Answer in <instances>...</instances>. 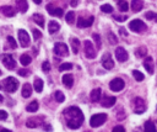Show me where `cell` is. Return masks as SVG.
Masks as SVG:
<instances>
[{"instance_id": "6da1fadb", "label": "cell", "mask_w": 157, "mask_h": 132, "mask_svg": "<svg viewBox=\"0 0 157 132\" xmlns=\"http://www.w3.org/2000/svg\"><path fill=\"white\" fill-rule=\"evenodd\" d=\"M64 115H65L67 121H68V127L71 130L79 128L84 122V115L79 108H75V106L69 108L65 110Z\"/></svg>"}, {"instance_id": "7a4b0ae2", "label": "cell", "mask_w": 157, "mask_h": 132, "mask_svg": "<svg viewBox=\"0 0 157 132\" xmlns=\"http://www.w3.org/2000/svg\"><path fill=\"white\" fill-rule=\"evenodd\" d=\"M107 114H96V115H93L90 120V125L91 127H100L102 126L106 121H107Z\"/></svg>"}, {"instance_id": "3957f363", "label": "cell", "mask_w": 157, "mask_h": 132, "mask_svg": "<svg viewBox=\"0 0 157 132\" xmlns=\"http://www.w3.org/2000/svg\"><path fill=\"white\" fill-rule=\"evenodd\" d=\"M133 109L135 114H144L146 110V104L141 97H135L133 100Z\"/></svg>"}, {"instance_id": "277c9868", "label": "cell", "mask_w": 157, "mask_h": 132, "mask_svg": "<svg viewBox=\"0 0 157 132\" xmlns=\"http://www.w3.org/2000/svg\"><path fill=\"white\" fill-rule=\"evenodd\" d=\"M84 50H85V56L90 59H93V58H96V50L93 48V45L91 41L86 40L84 42Z\"/></svg>"}, {"instance_id": "5b68a950", "label": "cell", "mask_w": 157, "mask_h": 132, "mask_svg": "<svg viewBox=\"0 0 157 132\" xmlns=\"http://www.w3.org/2000/svg\"><path fill=\"white\" fill-rule=\"evenodd\" d=\"M4 83H5V90L9 91V93H14V91H16L17 88H19V82H17V79H15L14 77L6 78Z\"/></svg>"}, {"instance_id": "8992f818", "label": "cell", "mask_w": 157, "mask_h": 132, "mask_svg": "<svg viewBox=\"0 0 157 132\" xmlns=\"http://www.w3.org/2000/svg\"><path fill=\"white\" fill-rule=\"evenodd\" d=\"M129 28L131 30V31H134V32H142V31H145L146 30V25L141 21V20H133V21H130V24H129Z\"/></svg>"}, {"instance_id": "52a82bcc", "label": "cell", "mask_w": 157, "mask_h": 132, "mask_svg": "<svg viewBox=\"0 0 157 132\" xmlns=\"http://www.w3.org/2000/svg\"><path fill=\"white\" fill-rule=\"evenodd\" d=\"M54 52H55V54H58L60 57H67L69 54V48L65 43H55Z\"/></svg>"}, {"instance_id": "ba28073f", "label": "cell", "mask_w": 157, "mask_h": 132, "mask_svg": "<svg viewBox=\"0 0 157 132\" xmlns=\"http://www.w3.org/2000/svg\"><path fill=\"white\" fill-rule=\"evenodd\" d=\"M124 86H125V83H124V80L120 79V78H115V79H113V80L109 83V88H111V90H113V91H120V90L124 89Z\"/></svg>"}, {"instance_id": "9c48e42d", "label": "cell", "mask_w": 157, "mask_h": 132, "mask_svg": "<svg viewBox=\"0 0 157 132\" xmlns=\"http://www.w3.org/2000/svg\"><path fill=\"white\" fill-rule=\"evenodd\" d=\"M2 61H3L4 65H5L8 69H14V68L16 67V62H15V59L12 58L11 54H5V56H3V57H2Z\"/></svg>"}, {"instance_id": "30bf717a", "label": "cell", "mask_w": 157, "mask_h": 132, "mask_svg": "<svg viewBox=\"0 0 157 132\" xmlns=\"http://www.w3.org/2000/svg\"><path fill=\"white\" fill-rule=\"evenodd\" d=\"M19 40L22 47H28L29 46V36L25 30H19Z\"/></svg>"}, {"instance_id": "8fae6325", "label": "cell", "mask_w": 157, "mask_h": 132, "mask_svg": "<svg viewBox=\"0 0 157 132\" xmlns=\"http://www.w3.org/2000/svg\"><path fill=\"white\" fill-rule=\"evenodd\" d=\"M102 65L106 69H112L114 67V62L112 59L111 53H104L103 54V57H102Z\"/></svg>"}, {"instance_id": "7c38bea8", "label": "cell", "mask_w": 157, "mask_h": 132, "mask_svg": "<svg viewBox=\"0 0 157 132\" xmlns=\"http://www.w3.org/2000/svg\"><path fill=\"white\" fill-rule=\"evenodd\" d=\"M115 57L118 59V62H125V61H128V52L125 51L123 47H118L115 50Z\"/></svg>"}, {"instance_id": "4fadbf2b", "label": "cell", "mask_w": 157, "mask_h": 132, "mask_svg": "<svg viewBox=\"0 0 157 132\" xmlns=\"http://www.w3.org/2000/svg\"><path fill=\"white\" fill-rule=\"evenodd\" d=\"M144 67L147 71V73L153 74V72H155V63H153L152 57H146V59L144 61Z\"/></svg>"}, {"instance_id": "5bb4252c", "label": "cell", "mask_w": 157, "mask_h": 132, "mask_svg": "<svg viewBox=\"0 0 157 132\" xmlns=\"http://www.w3.org/2000/svg\"><path fill=\"white\" fill-rule=\"evenodd\" d=\"M93 16H90L88 19H84V17H79V20H77V26L79 27H81V28H85V27H90L91 25H92V22H93Z\"/></svg>"}, {"instance_id": "9a60e30c", "label": "cell", "mask_w": 157, "mask_h": 132, "mask_svg": "<svg viewBox=\"0 0 157 132\" xmlns=\"http://www.w3.org/2000/svg\"><path fill=\"white\" fill-rule=\"evenodd\" d=\"M0 11H2L5 16H8V17H12V16H15V14H16V10L12 8V6H9V5H6V6H2L0 8Z\"/></svg>"}, {"instance_id": "2e32d148", "label": "cell", "mask_w": 157, "mask_h": 132, "mask_svg": "<svg viewBox=\"0 0 157 132\" xmlns=\"http://www.w3.org/2000/svg\"><path fill=\"white\" fill-rule=\"evenodd\" d=\"M47 10L50 15H54V16H58V17H61L63 16V10L60 8H54L52 4L47 5Z\"/></svg>"}, {"instance_id": "e0dca14e", "label": "cell", "mask_w": 157, "mask_h": 132, "mask_svg": "<svg viewBox=\"0 0 157 132\" xmlns=\"http://www.w3.org/2000/svg\"><path fill=\"white\" fill-rule=\"evenodd\" d=\"M117 101V99L114 96H106L102 100V106L103 108H112Z\"/></svg>"}, {"instance_id": "ac0fdd59", "label": "cell", "mask_w": 157, "mask_h": 132, "mask_svg": "<svg viewBox=\"0 0 157 132\" xmlns=\"http://www.w3.org/2000/svg\"><path fill=\"white\" fill-rule=\"evenodd\" d=\"M101 94H102L101 89H93V90L91 91V94H90V99H91V101L97 103V101L100 100V99H101Z\"/></svg>"}, {"instance_id": "d6986e66", "label": "cell", "mask_w": 157, "mask_h": 132, "mask_svg": "<svg viewBox=\"0 0 157 132\" xmlns=\"http://www.w3.org/2000/svg\"><path fill=\"white\" fill-rule=\"evenodd\" d=\"M16 8L20 13H26L28 10V4L26 0H17L16 2Z\"/></svg>"}, {"instance_id": "ffe728a7", "label": "cell", "mask_w": 157, "mask_h": 132, "mask_svg": "<svg viewBox=\"0 0 157 132\" xmlns=\"http://www.w3.org/2000/svg\"><path fill=\"white\" fill-rule=\"evenodd\" d=\"M142 8H144L142 0H133V2H131V10L134 13H138V11L142 10Z\"/></svg>"}, {"instance_id": "44dd1931", "label": "cell", "mask_w": 157, "mask_h": 132, "mask_svg": "<svg viewBox=\"0 0 157 132\" xmlns=\"http://www.w3.org/2000/svg\"><path fill=\"white\" fill-rule=\"evenodd\" d=\"M63 83H64V85L67 88H71L74 84V77L71 74H65L63 77Z\"/></svg>"}, {"instance_id": "7402d4cb", "label": "cell", "mask_w": 157, "mask_h": 132, "mask_svg": "<svg viewBox=\"0 0 157 132\" xmlns=\"http://www.w3.org/2000/svg\"><path fill=\"white\" fill-rule=\"evenodd\" d=\"M31 94H32V86L29 84H25L22 86V96L23 97H29Z\"/></svg>"}, {"instance_id": "603a6c76", "label": "cell", "mask_w": 157, "mask_h": 132, "mask_svg": "<svg viewBox=\"0 0 157 132\" xmlns=\"http://www.w3.org/2000/svg\"><path fill=\"white\" fill-rule=\"evenodd\" d=\"M59 28H60V26H59V24H58L56 21H50V22H49L48 31L50 32V34H55L56 31H59Z\"/></svg>"}, {"instance_id": "cb8c5ba5", "label": "cell", "mask_w": 157, "mask_h": 132, "mask_svg": "<svg viewBox=\"0 0 157 132\" xmlns=\"http://www.w3.org/2000/svg\"><path fill=\"white\" fill-rule=\"evenodd\" d=\"M38 108H39V105H38V101H32V103H29L28 105H27V111L28 112H36L37 110H38Z\"/></svg>"}, {"instance_id": "d4e9b609", "label": "cell", "mask_w": 157, "mask_h": 132, "mask_svg": "<svg viewBox=\"0 0 157 132\" xmlns=\"http://www.w3.org/2000/svg\"><path fill=\"white\" fill-rule=\"evenodd\" d=\"M135 56L138 58H142V57H146L147 56V48L146 47H139L136 51H135Z\"/></svg>"}, {"instance_id": "484cf974", "label": "cell", "mask_w": 157, "mask_h": 132, "mask_svg": "<svg viewBox=\"0 0 157 132\" xmlns=\"http://www.w3.org/2000/svg\"><path fill=\"white\" fill-rule=\"evenodd\" d=\"M33 20L36 24H38L41 27H44V16L41 14H35L33 15Z\"/></svg>"}, {"instance_id": "4316f807", "label": "cell", "mask_w": 157, "mask_h": 132, "mask_svg": "<svg viewBox=\"0 0 157 132\" xmlns=\"http://www.w3.org/2000/svg\"><path fill=\"white\" fill-rule=\"evenodd\" d=\"M117 3H118V6H119L120 11H123V13H127L128 11L129 5H128V3L125 2V0H117Z\"/></svg>"}, {"instance_id": "83f0119b", "label": "cell", "mask_w": 157, "mask_h": 132, "mask_svg": "<svg viewBox=\"0 0 157 132\" xmlns=\"http://www.w3.org/2000/svg\"><path fill=\"white\" fill-rule=\"evenodd\" d=\"M144 128H145V132H156V127L152 121H146Z\"/></svg>"}, {"instance_id": "f1b7e54d", "label": "cell", "mask_w": 157, "mask_h": 132, "mask_svg": "<svg viewBox=\"0 0 157 132\" xmlns=\"http://www.w3.org/2000/svg\"><path fill=\"white\" fill-rule=\"evenodd\" d=\"M107 38H108V42L111 45H117L118 43V38H117V36L113 34L112 31H109L108 34H107Z\"/></svg>"}, {"instance_id": "f546056e", "label": "cell", "mask_w": 157, "mask_h": 132, "mask_svg": "<svg viewBox=\"0 0 157 132\" xmlns=\"http://www.w3.org/2000/svg\"><path fill=\"white\" fill-rule=\"evenodd\" d=\"M35 90H36L37 93H41V91L43 90V80H42V79L37 78V79L35 80Z\"/></svg>"}, {"instance_id": "4dcf8cb0", "label": "cell", "mask_w": 157, "mask_h": 132, "mask_svg": "<svg viewBox=\"0 0 157 132\" xmlns=\"http://www.w3.org/2000/svg\"><path fill=\"white\" fill-rule=\"evenodd\" d=\"M31 61H32V59H31V57L28 54H22L20 57V62H21L22 65H28L31 63Z\"/></svg>"}, {"instance_id": "1f68e13d", "label": "cell", "mask_w": 157, "mask_h": 132, "mask_svg": "<svg viewBox=\"0 0 157 132\" xmlns=\"http://www.w3.org/2000/svg\"><path fill=\"white\" fill-rule=\"evenodd\" d=\"M71 47H73V52L77 53L79 52V47H80V41L77 38H73L71 40Z\"/></svg>"}, {"instance_id": "d6a6232c", "label": "cell", "mask_w": 157, "mask_h": 132, "mask_svg": "<svg viewBox=\"0 0 157 132\" xmlns=\"http://www.w3.org/2000/svg\"><path fill=\"white\" fill-rule=\"evenodd\" d=\"M39 123L37 122V120H35V119H29L27 122H26V126L27 127H29V128H35V127H37Z\"/></svg>"}, {"instance_id": "836d02e7", "label": "cell", "mask_w": 157, "mask_h": 132, "mask_svg": "<svg viewBox=\"0 0 157 132\" xmlns=\"http://www.w3.org/2000/svg\"><path fill=\"white\" fill-rule=\"evenodd\" d=\"M55 100L58 103H64V100H65L64 94H63L61 91H55Z\"/></svg>"}, {"instance_id": "e575fe53", "label": "cell", "mask_w": 157, "mask_h": 132, "mask_svg": "<svg viewBox=\"0 0 157 132\" xmlns=\"http://www.w3.org/2000/svg\"><path fill=\"white\" fill-rule=\"evenodd\" d=\"M71 68H73V64L71 63H63V64H60L59 71L60 72H64V71H69Z\"/></svg>"}, {"instance_id": "d590c367", "label": "cell", "mask_w": 157, "mask_h": 132, "mask_svg": "<svg viewBox=\"0 0 157 132\" xmlns=\"http://www.w3.org/2000/svg\"><path fill=\"white\" fill-rule=\"evenodd\" d=\"M92 37H93V40H95V42H96V47L100 50V48L102 47V42H101V37H100V35H98V34H93V35H92Z\"/></svg>"}, {"instance_id": "8d00e7d4", "label": "cell", "mask_w": 157, "mask_h": 132, "mask_svg": "<svg viewBox=\"0 0 157 132\" xmlns=\"http://www.w3.org/2000/svg\"><path fill=\"white\" fill-rule=\"evenodd\" d=\"M65 20H67V22H68V24H73V22H74V20H75V13L69 11V13L67 14V16H65Z\"/></svg>"}, {"instance_id": "74e56055", "label": "cell", "mask_w": 157, "mask_h": 132, "mask_svg": "<svg viewBox=\"0 0 157 132\" xmlns=\"http://www.w3.org/2000/svg\"><path fill=\"white\" fill-rule=\"evenodd\" d=\"M133 75H134V78H135V80H138V82H142L144 80V74L141 73V72H139V71H134L133 72Z\"/></svg>"}, {"instance_id": "f35d334b", "label": "cell", "mask_w": 157, "mask_h": 132, "mask_svg": "<svg viewBox=\"0 0 157 132\" xmlns=\"http://www.w3.org/2000/svg\"><path fill=\"white\" fill-rule=\"evenodd\" d=\"M101 10H102L103 13H107V14H108V13H112V11H113V8H112L111 5H108V4H104V5L101 6Z\"/></svg>"}, {"instance_id": "ab89813d", "label": "cell", "mask_w": 157, "mask_h": 132, "mask_svg": "<svg viewBox=\"0 0 157 132\" xmlns=\"http://www.w3.org/2000/svg\"><path fill=\"white\" fill-rule=\"evenodd\" d=\"M8 41H9V43H10V47H11V48H16V47H17V45H16V41L14 40V37L9 36V37H8Z\"/></svg>"}, {"instance_id": "60d3db41", "label": "cell", "mask_w": 157, "mask_h": 132, "mask_svg": "<svg viewBox=\"0 0 157 132\" xmlns=\"http://www.w3.org/2000/svg\"><path fill=\"white\" fill-rule=\"evenodd\" d=\"M42 69H43V72H49V71H50V64H49V62H43Z\"/></svg>"}, {"instance_id": "b9f144b4", "label": "cell", "mask_w": 157, "mask_h": 132, "mask_svg": "<svg viewBox=\"0 0 157 132\" xmlns=\"http://www.w3.org/2000/svg\"><path fill=\"white\" fill-rule=\"evenodd\" d=\"M19 74L21 77H28L29 75V71H27V69H20L19 71Z\"/></svg>"}, {"instance_id": "7bdbcfd3", "label": "cell", "mask_w": 157, "mask_h": 132, "mask_svg": "<svg viewBox=\"0 0 157 132\" xmlns=\"http://www.w3.org/2000/svg\"><path fill=\"white\" fill-rule=\"evenodd\" d=\"M113 17H114L115 20H118V21H125V20L128 19V16H127V15H123V16H119V15H114Z\"/></svg>"}, {"instance_id": "ee69618b", "label": "cell", "mask_w": 157, "mask_h": 132, "mask_svg": "<svg viewBox=\"0 0 157 132\" xmlns=\"http://www.w3.org/2000/svg\"><path fill=\"white\" fill-rule=\"evenodd\" d=\"M8 119V112L5 110H0V120H6Z\"/></svg>"}, {"instance_id": "f6af8a7d", "label": "cell", "mask_w": 157, "mask_h": 132, "mask_svg": "<svg viewBox=\"0 0 157 132\" xmlns=\"http://www.w3.org/2000/svg\"><path fill=\"white\" fill-rule=\"evenodd\" d=\"M33 37H35V40H38V38L42 37V34L38 30H33Z\"/></svg>"}, {"instance_id": "bcb514c9", "label": "cell", "mask_w": 157, "mask_h": 132, "mask_svg": "<svg viewBox=\"0 0 157 132\" xmlns=\"http://www.w3.org/2000/svg\"><path fill=\"white\" fill-rule=\"evenodd\" d=\"M146 19L147 20H152V19H155V16H156V14L155 13H152V11H148V13H146Z\"/></svg>"}, {"instance_id": "7dc6e473", "label": "cell", "mask_w": 157, "mask_h": 132, "mask_svg": "<svg viewBox=\"0 0 157 132\" xmlns=\"http://www.w3.org/2000/svg\"><path fill=\"white\" fill-rule=\"evenodd\" d=\"M112 132H125V130H124L123 126H115V127L113 128Z\"/></svg>"}, {"instance_id": "c3c4849f", "label": "cell", "mask_w": 157, "mask_h": 132, "mask_svg": "<svg viewBox=\"0 0 157 132\" xmlns=\"http://www.w3.org/2000/svg\"><path fill=\"white\" fill-rule=\"evenodd\" d=\"M77 5V2L76 0H71V6H76Z\"/></svg>"}, {"instance_id": "681fc988", "label": "cell", "mask_w": 157, "mask_h": 132, "mask_svg": "<svg viewBox=\"0 0 157 132\" xmlns=\"http://www.w3.org/2000/svg\"><path fill=\"white\" fill-rule=\"evenodd\" d=\"M120 32H121L123 36H127V34H125V30H124V28H120Z\"/></svg>"}, {"instance_id": "f907efd6", "label": "cell", "mask_w": 157, "mask_h": 132, "mask_svg": "<svg viewBox=\"0 0 157 132\" xmlns=\"http://www.w3.org/2000/svg\"><path fill=\"white\" fill-rule=\"evenodd\" d=\"M33 2H35V4H41L42 0H33Z\"/></svg>"}, {"instance_id": "816d5d0a", "label": "cell", "mask_w": 157, "mask_h": 132, "mask_svg": "<svg viewBox=\"0 0 157 132\" xmlns=\"http://www.w3.org/2000/svg\"><path fill=\"white\" fill-rule=\"evenodd\" d=\"M46 130H47V131H50V130H52V127H50V126H48V125H47V126H46Z\"/></svg>"}, {"instance_id": "f5cc1de1", "label": "cell", "mask_w": 157, "mask_h": 132, "mask_svg": "<svg viewBox=\"0 0 157 132\" xmlns=\"http://www.w3.org/2000/svg\"><path fill=\"white\" fill-rule=\"evenodd\" d=\"M0 132H11V131H9V130H2Z\"/></svg>"}, {"instance_id": "db71d44e", "label": "cell", "mask_w": 157, "mask_h": 132, "mask_svg": "<svg viewBox=\"0 0 157 132\" xmlns=\"http://www.w3.org/2000/svg\"><path fill=\"white\" fill-rule=\"evenodd\" d=\"M3 100H4V97H3L2 95H0V101H3Z\"/></svg>"}, {"instance_id": "11a10c76", "label": "cell", "mask_w": 157, "mask_h": 132, "mask_svg": "<svg viewBox=\"0 0 157 132\" xmlns=\"http://www.w3.org/2000/svg\"><path fill=\"white\" fill-rule=\"evenodd\" d=\"M155 19H156V21H157V15H156V16H155Z\"/></svg>"}, {"instance_id": "9f6ffc18", "label": "cell", "mask_w": 157, "mask_h": 132, "mask_svg": "<svg viewBox=\"0 0 157 132\" xmlns=\"http://www.w3.org/2000/svg\"><path fill=\"white\" fill-rule=\"evenodd\" d=\"M0 75H2V71H0Z\"/></svg>"}, {"instance_id": "6f0895ef", "label": "cell", "mask_w": 157, "mask_h": 132, "mask_svg": "<svg viewBox=\"0 0 157 132\" xmlns=\"http://www.w3.org/2000/svg\"><path fill=\"white\" fill-rule=\"evenodd\" d=\"M0 88H2V86H0Z\"/></svg>"}]
</instances>
